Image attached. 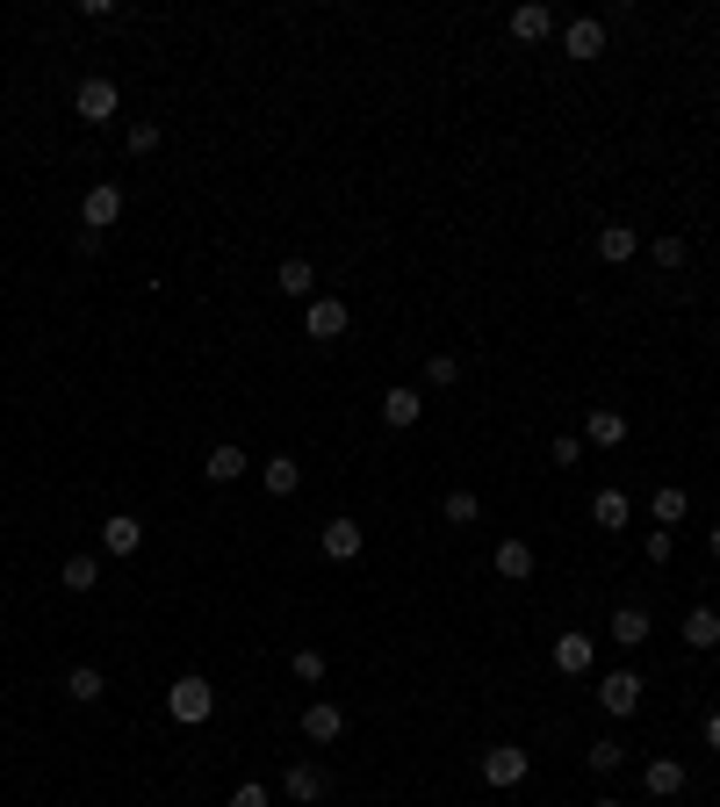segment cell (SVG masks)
Listing matches in <instances>:
<instances>
[{
    "label": "cell",
    "instance_id": "obj_1",
    "mask_svg": "<svg viewBox=\"0 0 720 807\" xmlns=\"http://www.w3.org/2000/svg\"><path fill=\"white\" fill-rule=\"evenodd\" d=\"M166 713H174V721L180 728H203L209 721V713H217V685H209V678H174V685H166Z\"/></svg>",
    "mask_w": 720,
    "mask_h": 807
},
{
    "label": "cell",
    "instance_id": "obj_2",
    "mask_svg": "<svg viewBox=\"0 0 720 807\" xmlns=\"http://www.w3.org/2000/svg\"><path fill=\"white\" fill-rule=\"evenodd\" d=\"M476 771H483V786H497V794H504V786H519L533 771V757L519 750V742H490V750L476 757Z\"/></svg>",
    "mask_w": 720,
    "mask_h": 807
},
{
    "label": "cell",
    "instance_id": "obj_3",
    "mask_svg": "<svg viewBox=\"0 0 720 807\" xmlns=\"http://www.w3.org/2000/svg\"><path fill=\"white\" fill-rule=\"evenodd\" d=\"M346 325H354V311H346L339 296H310V303H303V332H310L317 346H332Z\"/></svg>",
    "mask_w": 720,
    "mask_h": 807
},
{
    "label": "cell",
    "instance_id": "obj_4",
    "mask_svg": "<svg viewBox=\"0 0 720 807\" xmlns=\"http://www.w3.org/2000/svg\"><path fill=\"white\" fill-rule=\"evenodd\" d=\"M116 109H122V95H116V80H101V72L72 87V116H80V124H109Z\"/></svg>",
    "mask_w": 720,
    "mask_h": 807
},
{
    "label": "cell",
    "instance_id": "obj_5",
    "mask_svg": "<svg viewBox=\"0 0 720 807\" xmlns=\"http://www.w3.org/2000/svg\"><path fill=\"white\" fill-rule=\"evenodd\" d=\"M122 217V188H116V180H95V188H87L80 195V232H109V224Z\"/></svg>",
    "mask_w": 720,
    "mask_h": 807
},
{
    "label": "cell",
    "instance_id": "obj_6",
    "mask_svg": "<svg viewBox=\"0 0 720 807\" xmlns=\"http://www.w3.org/2000/svg\"><path fill=\"white\" fill-rule=\"evenodd\" d=\"M641 692H649V685H641V671H605V678H599V707L620 713V721L641 707Z\"/></svg>",
    "mask_w": 720,
    "mask_h": 807
},
{
    "label": "cell",
    "instance_id": "obj_7",
    "mask_svg": "<svg viewBox=\"0 0 720 807\" xmlns=\"http://www.w3.org/2000/svg\"><path fill=\"white\" fill-rule=\"evenodd\" d=\"M562 51H570V58H605V22H599V14L562 22Z\"/></svg>",
    "mask_w": 720,
    "mask_h": 807
},
{
    "label": "cell",
    "instance_id": "obj_8",
    "mask_svg": "<svg viewBox=\"0 0 720 807\" xmlns=\"http://www.w3.org/2000/svg\"><path fill=\"white\" fill-rule=\"evenodd\" d=\"M303 736H310V742H339L346 736V713L332 707V699H310V707H303Z\"/></svg>",
    "mask_w": 720,
    "mask_h": 807
},
{
    "label": "cell",
    "instance_id": "obj_9",
    "mask_svg": "<svg viewBox=\"0 0 720 807\" xmlns=\"http://www.w3.org/2000/svg\"><path fill=\"white\" fill-rule=\"evenodd\" d=\"M641 786H649L655 800H678L684 794V765L678 757H649V765H641Z\"/></svg>",
    "mask_w": 720,
    "mask_h": 807
},
{
    "label": "cell",
    "instance_id": "obj_10",
    "mask_svg": "<svg viewBox=\"0 0 720 807\" xmlns=\"http://www.w3.org/2000/svg\"><path fill=\"white\" fill-rule=\"evenodd\" d=\"M418 390L411 383H396V390H382V425H396V433H411V425H418Z\"/></svg>",
    "mask_w": 720,
    "mask_h": 807
},
{
    "label": "cell",
    "instance_id": "obj_11",
    "mask_svg": "<svg viewBox=\"0 0 720 807\" xmlns=\"http://www.w3.org/2000/svg\"><path fill=\"white\" fill-rule=\"evenodd\" d=\"M101 548H109V555H137V548H145V520H130V512L101 520Z\"/></svg>",
    "mask_w": 720,
    "mask_h": 807
},
{
    "label": "cell",
    "instance_id": "obj_12",
    "mask_svg": "<svg viewBox=\"0 0 720 807\" xmlns=\"http://www.w3.org/2000/svg\"><path fill=\"white\" fill-rule=\"evenodd\" d=\"M317 548H325L332 562H354V555H361V520H325V534H317Z\"/></svg>",
    "mask_w": 720,
    "mask_h": 807
},
{
    "label": "cell",
    "instance_id": "obj_13",
    "mask_svg": "<svg viewBox=\"0 0 720 807\" xmlns=\"http://www.w3.org/2000/svg\"><path fill=\"white\" fill-rule=\"evenodd\" d=\"M259 483H267L274 498H296V491H303V462H296V454H267V469H259Z\"/></svg>",
    "mask_w": 720,
    "mask_h": 807
},
{
    "label": "cell",
    "instance_id": "obj_14",
    "mask_svg": "<svg viewBox=\"0 0 720 807\" xmlns=\"http://www.w3.org/2000/svg\"><path fill=\"white\" fill-rule=\"evenodd\" d=\"M555 671H562V678H584V671H591V634H576V628L555 634Z\"/></svg>",
    "mask_w": 720,
    "mask_h": 807
},
{
    "label": "cell",
    "instance_id": "obj_15",
    "mask_svg": "<svg viewBox=\"0 0 720 807\" xmlns=\"http://www.w3.org/2000/svg\"><path fill=\"white\" fill-rule=\"evenodd\" d=\"M584 440H591V447H620V440H627V419H620L612 404H591V419H584Z\"/></svg>",
    "mask_w": 720,
    "mask_h": 807
},
{
    "label": "cell",
    "instance_id": "obj_16",
    "mask_svg": "<svg viewBox=\"0 0 720 807\" xmlns=\"http://www.w3.org/2000/svg\"><path fill=\"white\" fill-rule=\"evenodd\" d=\"M203 476H209V483H238V476H245V447H231V440H217V447L203 454Z\"/></svg>",
    "mask_w": 720,
    "mask_h": 807
},
{
    "label": "cell",
    "instance_id": "obj_17",
    "mask_svg": "<svg viewBox=\"0 0 720 807\" xmlns=\"http://www.w3.org/2000/svg\"><path fill=\"white\" fill-rule=\"evenodd\" d=\"M512 37H519V43H541V37H555V14H548L541 0H526V8H512Z\"/></svg>",
    "mask_w": 720,
    "mask_h": 807
},
{
    "label": "cell",
    "instance_id": "obj_18",
    "mask_svg": "<svg viewBox=\"0 0 720 807\" xmlns=\"http://www.w3.org/2000/svg\"><path fill=\"white\" fill-rule=\"evenodd\" d=\"M282 794H288V800H325V771H317V765H303V757H296V765L282 771Z\"/></svg>",
    "mask_w": 720,
    "mask_h": 807
},
{
    "label": "cell",
    "instance_id": "obj_19",
    "mask_svg": "<svg viewBox=\"0 0 720 807\" xmlns=\"http://www.w3.org/2000/svg\"><path fill=\"white\" fill-rule=\"evenodd\" d=\"M101 692H109V678H101L95 663H72V671H66V699H72V707H95Z\"/></svg>",
    "mask_w": 720,
    "mask_h": 807
},
{
    "label": "cell",
    "instance_id": "obj_20",
    "mask_svg": "<svg viewBox=\"0 0 720 807\" xmlns=\"http://www.w3.org/2000/svg\"><path fill=\"white\" fill-rule=\"evenodd\" d=\"M634 253H641V232H634V224H605V232H599V260L620 267V260H634Z\"/></svg>",
    "mask_w": 720,
    "mask_h": 807
},
{
    "label": "cell",
    "instance_id": "obj_21",
    "mask_svg": "<svg viewBox=\"0 0 720 807\" xmlns=\"http://www.w3.org/2000/svg\"><path fill=\"white\" fill-rule=\"evenodd\" d=\"M591 520H599L605 534H627V520H634V505H627V491H599V498H591Z\"/></svg>",
    "mask_w": 720,
    "mask_h": 807
},
{
    "label": "cell",
    "instance_id": "obj_22",
    "mask_svg": "<svg viewBox=\"0 0 720 807\" xmlns=\"http://www.w3.org/2000/svg\"><path fill=\"white\" fill-rule=\"evenodd\" d=\"M684 512H692V498H684V491H678V483H663V491H655V498H649V520H655V526H663V534H670V526H678V520H684Z\"/></svg>",
    "mask_w": 720,
    "mask_h": 807
},
{
    "label": "cell",
    "instance_id": "obj_23",
    "mask_svg": "<svg viewBox=\"0 0 720 807\" xmlns=\"http://www.w3.org/2000/svg\"><path fill=\"white\" fill-rule=\"evenodd\" d=\"M274 282H282V296H296V303L317 296V267H310V260H282V274H274Z\"/></svg>",
    "mask_w": 720,
    "mask_h": 807
},
{
    "label": "cell",
    "instance_id": "obj_24",
    "mask_svg": "<svg viewBox=\"0 0 720 807\" xmlns=\"http://www.w3.org/2000/svg\"><path fill=\"white\" fill-rule=\"evenodd\" d=\"M684 642L692 649H720V613L713 606H692V613H684Z\"/></svg>",
    "mask_w": 720,
    "mask_h": 807
},
{
    "label": "cell",
    "instance_id": "obj_25",
    "mask_svg": "<svg viewBox=\"0 0 720 807\" xmlns=\"http://www.w3.org/2000/svg\"><path fill=\"white\" fill-rule=\"evenodd\" d=\"M612 642L641 649V642H649V613H641V606H620V613H612Z\"/></svg>",
    "mask_w": 720,
    "mask_h": 807
},
{
    "label": "cell",
    "instance_id": "obj_26",
    "mask_svg": "<svg viewBox=\"0 0 720 807\" xmlns=\"http://www.w3.org/2000/svg\"><path fill=\"white\" fill-rule=\"evenodd\" d=\"M497 577H533V541H497Z\"/></svg>",
    "mask_w": 720,
    "mask_h": 807
},
{
    "label": "cell",
    "instance_id": "obj_27",
    "mask_svg": "<svg viewBox=\"0 0 720 807\" xmlns=\"http://www.w3.org/2000/svg\"><path fill=\"white\" fill-rule=\"evenodd\" d=\"M440 520H447V526H476L483 520L476 491H447V498H440Z\"/></svg>",
    "mask_w": 720,
    "mask_h": 807
},
{
    "label": "cell",
    "instance_id": "obj_28",
    "mask_svg": "<svg viewBox=\"0 0 720 807\" xmlns=\"http://www.w3.org/2000/svg\"><path fill=\"white\" fill-rule=\"evenodd\" d=\"M58 584H66V591H95V584H101V562H95V555H66Z\"/></svg>",
    "mask_w": 720,
    "mask_h": 807
},
{
    "label": "cell",
    "instance_id": "obj_29",
    "mask_svg": "<svg viewBox=\"0 0 720 807\" xmlns=\"http://www.w3.org/2000/svg\"><path fill=\"white\" fill-rule=\"evenodd\" d=\"M649 260H655V267H684V260H692V246L663 232V238H649Z\"/></svg>",
    "mask_w": 720,
    "mask_h": 807
},
{
    "label": "cell",
    "instance_id": "obj_30",
    "mask_svg": "<svg viewBox=\"0 0 720 807\" xmlns=\"http://www.w3.org/2000/svg\"><path fill=\"white\" fill-rule=\"evenodd\" d=\"M288 671H296V685H325V649H296Z\"/></svg>",
    "mask_w": 720,
    "mask_h": 807
},
{
    "label": "cell",
    "instance_id": "obj_31",
    "mask_svg": "<svg viewBox=\"0 0 720 807\" xmlns=\"http://www.w3.org/2000/svg\"><path fill=\"white\" fill-rule=\"evenodd\" d=\"M584 757H591V771H620V765H627V742H612V736H605V742H591Z\"/></svg>",
    "mask_w": 720,
    "mask_h": 807
},
{
    "label": "cell",
    "instance_id": "obj_32",
    "mask_svg": "<svg viewBox=\"0 0 720 807\" xmlns=\"http://www.w3.org/2000/svg\"><path fill=\"white\" fill-rule=\"evenodd\" d=\"M425 383H433V390L462 383V361H454V354H433V361H425Z\"/></svg>",
    "mask_w": 720,
    "mask_h": 807
},
{
    "label": "cell",
    "instance_id": "obj_33",
    "mask_svg": "<svg viewBox=\"0 0 720 807\" xmlns=\"http://www.w3.org/2000/svg\"><path fill=\"white\" fill-rule=\"evenodd\" d=\"M548 462H555V469H576V462H584V440H576V433H562L555 447H548Z\"/></svg>",
    "mask_w": 720,
    "mask_h": 807
},
{
    "label": "cell",
    "instance_id": "obj_34",
    "mask_svg": "<svg viewBox=\"0 0 720 807\" xmlns=\"http://www.w3.org/2000/svg\"><path fill=\"white\" fill-rule=\"evenodd\" d=\"M145 151H159V124L137 116V124H130V159H145Z\"/></svg>",
    "mask_w": 720,
    "mask_h": 807
},
{
    "label": "cell",
    "instance_id": "obj_35",
    "mask_svg": "<svg viewBox=\"0 0 720 807\" xmlns=\"http://www.w3.org/2000/svg\"><path fill=\"white\" fill-rule=\"evenodd\" d=\"M231 807H274V794H267V786H253V779H245L238 794H231Z\"/></svg>",
    "mask_w": 720,
    "mask_h": 807
},
{
    "label": "cell",
    "instance_id": "obj_36",
    "mask_svg": "<svg viewBox=\"0 0 720 807\" xmlns=\"http://www.w3.org/2000/svg\"><path fill=\"white\" fill-rule=\"evenodd\" d=\"M707 742H713V750H720V707L707 713Z\"/></svg>",
    "mask_w": 720,
    "mask_h": 807
},
{
    "label": "cell",
    "instance_id": "obj_37",
    "mask_svg": "<svg viewBox=\"0 0 720 807\" xmlns=\"http://www.w3.org/2000/svg\"><path fill=\"white\" fill-rule=\"evenodd\" d=\"M707 548H713V562H720V526H713V534H707Z\"/></svg>",
    "mask_w": 720,
    "mask_h": 807
},
{
    "label": "cell",
    "instance_id": "obj_38",
    "mask_svg": "<svg viewBox=\"0 0 720 807\" xmlns=\"http://www.w3.org/2000/svg\"><path fill=\"white\" fill-rule=\"evenodd\" d=\"M591 807H620V800H591Z\"/></svg>",
    "mask_w": 720,
    "mask_h": 807
}]
</instances>
